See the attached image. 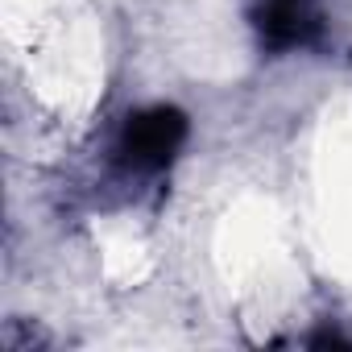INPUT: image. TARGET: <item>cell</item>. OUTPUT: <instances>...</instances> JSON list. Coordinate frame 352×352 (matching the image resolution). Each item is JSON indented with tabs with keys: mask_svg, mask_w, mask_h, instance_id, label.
<instances>
[{
	"mask_svg": "<svg viewBox=\"0 0 352 352\" xmlns=\"http://www.w3.org/2000/svg\"><path fill=\"white\" fill-rule=\"evenodd\" d=\"M257 30H261V42L274 46V50L302 46L311 38V30H315L311 0H261Z\"/></svg>",
	"mask_w": 352,
	"mask_h": 352,
	"instance_id": "obj_2",
	"label": "cell"
},
{
	"mask_svg": "<svg viewBox=\"0 0 352 352\" xmlns=\"http://www.w3.org/2000/svg\"><path fill=\"white\" fill-rule=\"evenodd\" d=\"M187 141V116L179 108H145L137 116L124 120L120 129V141H116V153L129 170L137 174H157L174 162V153L183 149Z\"/></svg>",
	"mask_w": 352,
	"mask_h": 352,
	"instance_id": "obj_1",
	"label": "cell"
}]
</instances>
